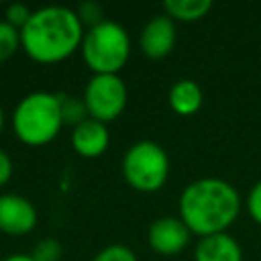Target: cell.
<instances>
[{
  "instance_id": "1",
  "label": "cell",
  "mask_w": 261,
  "mask_h": 261,
  "mask_svg": "<svg viewBox=\"0 0 261 261\" xmlns=\"http://www.w3.org/2000/svg\"><path fill=\"white\" fill-rule=\"evenodd\" d=\"M177 210L190 232L202 239L226 232L241 212V196L226 179L200 177L181 190Z\"/></svg>"
},
{
  "instance_id": "2",
  "label": "cell",
  "mask_w": 261,
  "mask_h": 261,
  "mask_svg": "<svg viewBox=\"0 0 261 261\" xmlns=\"http://www.w3.org/2000/svg\"><path fill=\"white\" fill-rule=\"evenodd\" d=\"M84 33L86 29L73 8L43 6L33 10L20 29V49L37 63H59L80 49Z\"/></svg>"
},
{
  "instance_id": "3",
  "label": "cell",
  "mask_w": 261,
  "mask_h": 261,
  "mask_svg": "<svg viewBox=\"0 0 261 261\" xmlns=\"http://www.w3.org/2000/svg\"><path fill=\"white\" fill-rule=\"evenodd\" d=\"M63 126L59 94L31 92L12 110V130L20 143L43 147L51 143Z\"/></svg>"
},
{
  "instance_id": "4",
  "label": "cell",
  "mask_w": 261,
  "mask_h": 261,
  "mask_svg": "<svg viewBox=\"0 0 261 261\" xmlns=\"http://www.w3.org/2000/svg\"><path fill=\"white\" fill-rule=\"evenodd\" d=\"M80 51L94 75H118L130 55V37L122 24L106 18L86 29Z\"/></svg>"
},
{
  "instance_id": "5",
  "label": "cell",
  "mask_w": 261,
  "mask_h": 261,
  "mask_svg": "<svg viewBox=\"0 0 261 261\" xmlns=\"http://www.w3.org/2000/svg\"><path fill=\"white\" fill-rule=\"evenodd\" d=\"M120 169L133 190L145 194L157 192L169 177V155L155 141H137L126 149Z\"/></svg>"
},
{
  "instance_id": "6",
  "label": "cell",
  "mask_w": 261,
  "mask_h": 261,
  "mask_svg": "<svg viewBox=\"0 0 261 261\" xmlns=\"http://www.w3.org/2000/svg\"><path fill=\"white\" fill-rule=\"evenodd\" d=\"M82 98L88 108V116L108 124L122 114L128 92L120 75H92Z\"/></svg>"
},
{
  "instance_id": "7",
  "label": "cell",
  "mask_w": 261,
  "mask_h": 261,
  "mask_svg": "<svg viewBox=\"0 0 261 261\" xmlns=\"http://www.w3.org/2000/svg\"><path fill=\"white\" fill-rule=\"evenodd\" d=\"M39 212L31 200L20 194H0V232L10 237H22L35 230Z\"/></svg>"
},
{
  "instance_id": "8",
  "label": "cell",
  "mask_w": 261,
  "mask_h": 261,
  "mask_svg": "<svg viewBox=\"0 0 261 261\" xmlns=\"http://www.w3.org/2000/svg\"><path fill=\"white\" fill-rule=\"evenodd\" d=\"M190 228L179 216H161L149 224L147 243L159 255H177L190 243Z\"/></svg>"
},
{
  "instance_id": "9",
  "label": "cell",
  "mask_w": 261,
  "mask_h": 261,
  "mask_svg": "<svg viewBox=\"0 0 261 261\" xmlns=\"http://www.w3.org/2000/svg\"><path fill=\"white\" fill-rule=\"evenodd\" d=\"M139 45L143 55L149 59L167 57L175 45V22L165 12L151 16L141 31Z\"/></svg>"
},
{
  "instance_id": "10",
  "label": "cell",
  "mask_w": 261,
  "mask_h": 261,
  "mask_svg": "<svg viewBox=\"0 0 261 261\" xmlns=\"http://www.w3.org/2000/svg\"><path fill=\"white\" fill-rule=\"evenodd\" d=\"M108 143H110L108 124L96 118H86L84 122L71 128V147L77 155L86 159L100 157L108 149Z\"/></svg>"
},
{
  "instance_id": "11",
  "label": "cell",
  "mask_w": 261,
  "mask_h": 261,
  "mask_svg": "<svg viewBox=\"0 0 261 261\" xmlns=\"http://www.w3.org/2000/svg\"><path fill=\"white\" fill-rule=\"evenodd\" d=\"M194 261H243V249L232 234L218 232L196 243Z\"/></svg>"
},
{
  "instance_id": "12",
  "label": "cell",
  "mask_w": 261,
  "mask_h": 261,
  "mask_svg": "<svg viewBox=\"0 0 261 261\" xmlns=\"http://www.w3.org/2000/svg\"><path fill=\"white\" fill-rule=\"evenodd\" d=\"M169 106L179 116H192L202 108L204 94L194 80H177L167 94Z\"/></svg>"
},
{
  "instance_id": "13",
  "label": "cell",
  "mask_w": 261,
  "mask_h": 261,
  "mask_svg": "<svg viewBox=\"0 0 261 261\" xmlns=\"http://www.w3.org/2000/svg\"><path fill=\"white\" fill-rule=\"evenodd\" d=\"M212 10V0H167L163 2V12L175 22H196Z\"/></svg>"
},
{
  "instance_id": "14",
  "label": "cell",
  "mask_w": 261,
  "mask_h": 261,
  "mask_svg": "<svg viewBox=\"0 0 261 261\" xmlns=\"http://www.w3.org/2000/svg\"><path fill=\"white\" fill-rule=\"evenodd\" d=\"M59 104H61V116L63 124H71V128L80 122H84L88 116V108L84 104V98H75L69 94H59Z\"/></svg>"
},
{
  "instance_id": "15",
  "label": "cell",
  "mask_w": 261,
  "mask_h": 261,
  "mask_svg": "<svg viewBox=\"0 0 261 261\" xmlns=\"http://www.w3.org/2000/svg\"><path fill=\"white\" fill-rule=\"evenodd\" d=\"M18 49H20V31L8 24L6 20H0V63L8 61Z\"/></svg>"
},
{
  "instance_id": "16",
  "label": "cell",
  "mask_w": 261,
  "mask_h": 261,
  "mask_svg": "<svg viewBox=\"0 0 261 261\" xmlns=\"http://www.w3.org/2000/svg\"><path fill=\"white\" fill-rule=\"evenodd\" d=\"M61 255H63L61 243H59L57 239H51V237L41 239V241L35 245V249L31 251V257H33L35 261H59Z\"/></svg>"
},
{
  "instance_id": "17",
  "label": "cell",
  "mask_w": 261,
  "mask_h": 261,
  "mask_svg": "<svg viewBox=\"0 0 261 261\" xmlns=\"http://www.w3.org/2000/svg\"><path fill=\"white\" fill-rule=\"evenodd\" d=\"M92 261H139V259L130 247L112 243V245H106L104 249H100Z\"/></svg>"
},
{
  "instance_id": "18",
  "label": "cell",
  "mask_w": 261,
  "mask_h": 261,
  "mask_svg": "<svg viewBox=\"0 0 261 261\" xmlns=\"http://www.w3.org/2000/svg\"><path fill=\"white\" fill-rule=\"evenodd\" d=\"M31 14H33V10H31L27 4H22V2H12V4H8L6 10H4V20H6L8 24H12L14 29L20 31V29L29 22Z\"/></svg>"
},
{
  "instance_id": "19",
  "label": "cell",
  "mask_w": 261,
  "mask_h": 261,
  "mask_svg": "<svg viewBox=\"0 0 261 261\" xmlns=\"http://www.w3.org/2000/svg\"><path fill=\"white\" fill-rule=\"evenodd\" d=\"M77 16H80V20H82V24H86L88 29L90 27H96V24H100L102 20H106L104 18V10H102V6L98 4V2H84V4H80L77 6Z\"/></svg>"
},
{
  "instance_id": "20",
  "label": "cell",
  "mask_w": 261,
  "mask_h": 261,
  "mask_svg": "<svg viewBox=\"0 0 261 261\" xmlns=\"http://www.w3.org/2000/svg\"><path fill=\"white\" fill-rule=\"evenodd\" d=\"M247 212L261 226V179L247 194Z\"/></svg>"
},
{
  "instance_id": "21",
  "label": "cell",
  "mask_w": 261,
  "mask_h": 261,
  "mask_svg": "<svg viewBox=\"0 0 261 261\" xmlns=\"http://www.w3.org/2000/svg\"><path fill=\"white\" fill-rule=\"evenodd\" d=\"M10 177H12V159L4 149H0V188L6 186Z\"/></svg>"
},
{
  "instance_id": "22",
  "label": "cell",
  "mask_w": 261,
  "mask_h": 261,
  "mask_svg": "<svg viewBox=\"0 0 261 261\" xmlns=\"http://www.w3.org/2000/svg\"><path fill=\"white\" fill-rule=\"evenodd\" d=\"M2 261H35V259L31 257V253H14V255L4 257Z\"/></svg>"
},
{
  "instance_id": "23",
  "label": "cell",
  "mask_w": 261,
  "mask_h": 261,
  "mask_svg": "<svg viewBox=\"0 0 261 261\" xmlns=\"http://www.w3.org/2000/svg\"><path fill=\"white\" fill-rule=\"evenodd\" d=\"M2 128H4V110L0 106V133H2Z\"/></svg>"
}]
</instances>
